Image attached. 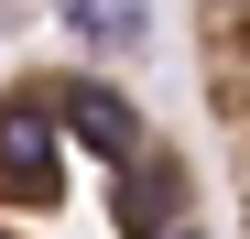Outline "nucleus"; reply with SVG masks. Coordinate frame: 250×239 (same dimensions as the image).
<instances>
[{"instance_id": "nucleus-1", "label": "nucleus", "mask_w": 250, "mask_h": 239, "mask_svg": "<svg viewBox=\"0 0 250 239\" xmlns=\"http://www.w3.org/2000/svg\"><path fill=\"white\" fill-rule=\"evenodd\" d=\"M0 239H218L185 120L87 55H22L0 76Z\"/></svg>"}, {"instance_id": "nucleus-2", "label": "nucleus", "mask_w": 250, "mask_h": 239, "mask_svg": "<svg viewBox=\"0 0 250 239\" xmlns=\"http://www.w3.org/2000/svg\"><path fill=\"white\" fill-rule=\"evenodd\" d=\"M185 76H196L207 152H218V185L239 207V239H250V0H218V11L185 22Z\"/></svg>"}]
</instances>
